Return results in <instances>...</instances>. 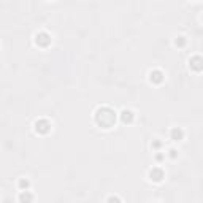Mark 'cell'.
Wrapping results in <instances>:
<instances>
[{
  "mask_svg": "<svg viewBox=\"0 0 203 203\" xmlns=\"http://www.w3.org/2000/svg\"><path fill=\"white\" fill-rule=\"evenodd\" d=\"M189 67L192 70H195V71H201L203 70V57H200V56L192 57L189 60Z\"/></svg>",
  "mask_w": 203,
  "mask_h": 203,
  "instance_id": "1",
  "label": "cell"
},
{
  "mask_svg": "<svg viewBox=\"0 0 203 203\" xmlns=\"http://www.w3.org/2000/svg\"><path fill=\"white\" fill-rule=\"evenodd\" d=\"M163 176H165V175H163V171H162L160 168H157V167H156V168H152V170L149 171V179H151V181L160 182V181L163 179Z\"/></svg>",
  "mask_w": 203,
  "mask_h": 203,
  "instance_id": "2",
  "label": "cell"
},
{
  "mask_svg": "<svg viewBox=\"0 0 203 203\" xmlns=\"http://www.w3.org/2000/svg\"><path fill=\"white\" fill-rule=\"evenodd\" d=\"M170 137H171V140H175V141H181L184 138V130L179 128V127H173L170 130Z\"/></svg>",
  "mask_w": 203,
  "mask_h": 203,
  "instance_id": "3",
  "label": "cell"
},
{
  "mask_svg": "<svg viewBox=\"0 0 203 203\" xmlns=\"http://www.w3.org/2000/svg\"><path fill=\"white\" fill-rule=\"evenodd\" d=\"M49 128H51V124H49L48 121H45V119L35 122V130L36 132H48Z\"/></svg>",
  "mask_w": 203,
  "mask_h": 203,
  "instance_id": "4",
  "label": "cell"
},
{
  "mask_svg": "<svg viewBox=\"0 0 203 203\" xmlns=\"http://www.w3.org/2000/svg\"><path fill=\"white\" fill-rule=\"evenodd\" d=\"M32 200H33V194L30 190H21V194H19L21 203H32Z\"/></svg>",
  "mask_w": 203,
  "mask_h": 203,
  "instance_id": "5",
  "label": "cell"
},
{
  "mask_svg": "<svg viewBox=\"0 0 203 203\" xmlns=\"http://www.w3.org/2000/svg\"><path fill=\"white\" fill-rule=\"evenodd\" d=\"M149 79H151V83H162L163 81V73L159 71V70H154V71L149 73Z\"/></svg>",
  "mask_w": 203,
  "mask_h": 203,
  "instance_id": "6",
  "label": "cell"
},
{
  "mask_svg": "<svg viewBox=\"0 0 203 203\" xmlns=\"http://www.w3.org/2000/svg\"><path fill=\"white\" fill-rule=\"evenodd\" d=\"M121 121L122 122H132L133 121V113L130 111V109H122L121 111Z\"/></svg>",
  "mask_w": 203,
  "mask_h": 203,
  "instance_id": "7",
  "label": "cell"
},
{
  "mask_svg": "<svg viewBox=\"0 0 203 203\" xmlns=\"http://www.w3.org/2000/svg\"><path fill=\"white\" fill-rule=\"evenodd\" d=\"M17 186H19L21 190H29V187H30V181L27 179V178H21L19 182H17Z\"/></svg>",
  "mask_w": 203,
  "mask_h": 203,
  "instance_id": "8",
  "label": "cell"
},
{
  "mask_svg": "<svg viewBox=\"0 0 203 203\" xmlns=\"http://www.w3.org/2000/svg\"><path fill=\"white\" fill-rule=\"evenodd\" d=\"M40 41H45V45H48V43L51 41V38H49L48 33H38L36 35V45H38Z\"/></svg>",
  "mask_w": 203,
  "mask_h": 203,
  "instance_id": "9",
  "label": "cell"
},
{
  "mask_svg": "<svg viewBox=\"0 0 203 203\" xmlns=\"http://www.w3.org/2000/svg\"><path fill=\"white\" fill-rule=\"evenodd\" d=\"M175 45L176 46H184V45H186V36H176Z\"/></svg>",
  "mask_w": 203,
  "mask_h": 203,
  "instance_id": "10",
  "label": "cell"
},
{
  "mask_svg": "<svg viewBox=\"0 0 203 203\" xmlns=\"http://www.w3.org/2000/svg\"><path fill=\"white\" fill-rule=\"evenodd\" d=\"M160 146H162V143H160L157 138L152 140V143H151V147H152V149H160Z\"/></svg>",
  "mask_w": 203,
  "mask_h": 203,
  "instance_id": "11",
  "label": "cell"
},
{
  "mask_svg": "<svg viewBox=\"0 0 203 203\" xmlns=\"http://www.w3.org/2000/svg\"><path fill=\"white\" fill-rule=\"evenodd\" d=\"M106 203H121V200H119V197L111 195V197H109V198L106 200Z\"/></svg>",
  "mask_w": 203,
  "mask_h": 203,
  "instance_id": "12",
  "label": "cell"
},
{
  "mask_svg": "<svg viewBox=\"0 0 203 203\" xmlns=\"http://www.w3.org/2000/svg\"><path fill=\"white\" fill-rule=\"evenodd\" d=\"M168 156H170L171 159H176V157H178V151H176V149H170V151H168Z\"/></svg>",
  "mask_w": 203,
  "mask_h": 203,
  "instance_id": "13",
  "label": "cell"
},
{
  "mask_svg": "<svg viewBox=\"0 0 203 203\" xmlns=\"http://www.w3.org/2000/svg\"><path fill=\"white\" fill-rule=\"evenodd\" d=\"M163 159H165V152H163V154H157V156H156V160H157V162L163 160Z\"/></svg>",
  "mask_w": 203,
  "mask_h": 203,
  "instance_id": "14",
  "label": "cell"
},
{
  "mask_svg": "<svg viewBox=\"0 0 203 203\" xmlns=\"http://www.w3.org/2000/svg\"><path fill=\"white\" fill-rule=\"evenodd\" d=\"M201 19H203V17H201Z\"/></svg>",
  "mask_w": 203,
  "mask_h": 203,
  "instance_id": "15",
  "label": "cell"
}]
</instances>
